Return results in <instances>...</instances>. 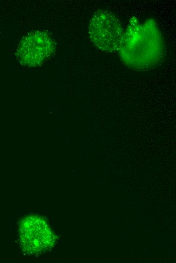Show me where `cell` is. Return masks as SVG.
I'll list each match as a JSON object with an SVG mask.
<instances>
[{
    "instance_id": "cell-1",
    "label": "cell",
    "mask_w": 176,
    "mask_h": 263,
    "mask_svg": "<svg viewBox=\"0 0 176 263\" xmlns=\"http://www.w3.org/2000/svg\"><path fill=\"white\" fill-rule=\"evenodd\" d=\"M118 52L122 63L134 70L148 71L159 65L164 59L165 46L156 21L149 19L141 23L132 17Z\"/></svg>"
},
{
    "instance_id": "cell-2",
    "label": "cell",
    "mask_w": 176,
    "mask_h": 263,
    "mask_svg": "<svg viewBox=\"0 0 176 263\" xmlns=\"http://www.w3.org/2000/svg\"><path fill=\"white\" fill-rule=\"evenodd\" d=\"M124 32L119 19L107 10L96 12L89 26L91 41L99 49L106 53L118 51Z\"/></svg>"
},
{
    "instance_id": "cell-3",
    "label": "cell",
    "mask_w": 176,
    "mask_h": 263,
    "mask_svg": "<svg viewBox=\"0 0 176 263\" xmlns=\"http://www.w3.org/2000/svg\"><path fill=\"white\" fill-rule=\"evenodd\" d=\"M56 43L45 31H32L19 42L16 51L17 60L28 67L40 66L54 54Z\"/></svg>"
}]
</instances>
